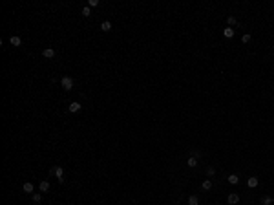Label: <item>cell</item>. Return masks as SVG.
Wrapping results in <instances>:
<instances>
[{
	"label": "cell",
	"mask_w": 274,
	"mask_h": 205,
	"mask_svg": "<svg viewBox=\"0 0 274 205\" xmlns=\"http://www.w3.org/2000/svg\"><path fill=\"white\" fill-rule=\"evenodd\" d=\"M272 203H274V200L271 196H263L261 198V205H272Z\"/></svg>",
	"instance_id": "obj_16"
},
{
	"label": "cell",
	"mask_w": 274,
	"mask_h": 205,
	"mask_svg": "<svg viewBox=\"0 0 274 205\" xmlns=\"http://www.w3.org/2000/svg\"><path fill=\"white\" fill-rule=\"evenodd\" d=\"M9 44L15 46V48H18V46H22V39H20L18 35H11V37H9Z\"/></svg>",
	"instance_id": "obj_3"
},
{
	"label": "cell",
	"mask_w": 274,
	"mask_h": 205,
	"mask_svg": "<svg viewBox=\"0 0 274 205\" xmlns=\"http://www.w3.org/2000/svg\"><path fill=\"white\" fill-rule=\"evenodd\" d=\"M223 35L227 37V39H232V37H234V29H232L230 26H229V28H225V29H223Z\"/></svg>",
	"instance_id": "obj_12"
},
{
	"label": "cell",
	"mask_w": 274,
	"mask_h": 205,
	"mask_svg": "<svg viewBox=\"0 0 274 205\" xmlns=\"http://www.w3.org/2000/svg\"><path fill=\"white\" fill-rule=\"evenodd\" d=\"M241 42H243V44H247V42H250V35H249V33H245V35L241 37Z\"/></svg>",
	"instance_id": "obj_20"
},
{
	"label": "cell",
	"mask_w": 274,
	"mask_h": 205,
	"mask_svg": "<svg viewBox=\"0 0 274 205\" xmlns=\"http://www.w3.org/2000/svg\"><path fill=\"white\" fill-rule=\"evenodd\" d=\"M80 108H82V105H80V102H70V106H68V110H70L71 114H77V112L80 110Z\"/></svg>",
	"instance_id": "obj_5"
},
{
	"label": "cell",
	"mask_w": 274,
	"mask_h": 205,
	"mask_svg": "<svg viewBox=\"0 0 274 205\" xmlns=\"http://www.w3.org/2000/svg\"><path fill=\"white\" fill-rule=\"evenodd\" d=\"M187 165H188L190 168H194V167H197V158H194V156H190V158L187 159Z\"/></svg>",
	"instance_id": "obj_11"
},
{
	"label": "cell",
	"mask_w": 274,
	"mask_h": 205,
	"mask_svg": "<svg viewBox=\"0 0 274 205\" xmlns=\"http://www.w3.org/2000/svg\"><path fill=\"white\" fill-rule=\"evenodd\" d=\"M188 205H199V198H197L196 194L188 196Z\"/></svg>",
	"instance_id": "obj_13"
},
{
	"label": "cell",
	"mask_w": 274,
	"mask_h": 205,
	"mask_svg": "<svg viewBox=\"0 0 274 205\" xmlns=\"http://www.w3.org/2000/svg\"><path fill=\"white\" fill-rule=\"evenodd\" d=\"M101 29L102 31H110V29H112V22H110V20H104V22L101 24Z\"/></svg>",
	"instance_id": "obj_14"
},
{
	"label": "cell",
	"mask_w": 274,
	"mask_h": 205,
	"mask_svg": "<svg viewBox=\"0 0 274 205\" xmlns=\"http://www.w3.org/2000/svg\"><path fill=\"white\" fill-rule=\"evenodd\" d=\"M258 183H259L258 178H256V176H250V178H249V181H247V185H249L250 189H254V187H258Z\"/></svg>",
	"instance_id": "obj_8"
},
{
	"label": "cell",
	"mask_w": 274,
	"mask_h": 205,
	"mask_svg": "<svg viewBox=\"0 0 274 205\" xmlns=\"http://www.w3.org/2000/svg\"><path fill=\"white\" fill-rule=\"evenodd\" d=\"M227 201H229V205H238L239 203V196L238 194H229V198H227Z\"/></svg>",
	"instance_id": "obj_6"
},
{
	"label": "cell",
	"mask_w": 274,
	"mask_h": 205,
	"mask_svg": "<svg viewBox=\"0 0 274 205\" xmlns=\"http://www.w3.org/2000/svg\"><path fill=\"white\" fill-rule=\"evenodd\" d=\"M88 6H90V8H97V6H99V0H90V2H88Z\"/></svg>",
	"instance_id": "obj_22"
},
{
	"label": "cell",
	"mask_w": 274,
	"mask_h": 205,
	"mask_svg": "<svg viewBox=\"0 0 274 205\" xmlns=\"http://www.w3.org/2000/svg\"><path fill=\"white\" fill-rule=\"evenodd\" d=\"M22 190L26 194H33V190H35V187H33V183L31 181H26L24 185H22Z\"/></svg>",
	"instance_id": "obj_4"
},
{
	"label": "cell",
	"mask_w": 274,
	"mask_h": 205,
	"mask_svg": "<svg viewBox=\"0 0 274 205\" xmlns=\"http://www.w3.org/2000/svg\"><path fill=\"white\" fill-rule=\"evenodd\" d=\"M42 57L44 59H53L55 57V50H53V48H46V50L42 51Z\"/></svg>",
	"instance_id": "obj_7"
},
{
	"label": "cell",
	"mask_w": 274,
	"mask_h": 205,
	"mask_svg": "<svg viewBox=\"0 0 274 205\" xmlns=\"http://www.w3.org/2000/svg\"><path fill=\"white\" fill-rule=\"evenodd\" d=\"M82 15H84V17H90L92 15V8H90V6H84V8H82Z\"/></svg>",
	"instance_id": "obj_18"
},
{
	"label": "cell",
	"mask_w": 274,
	"mask_h": 205,
	"mask_svg": "<svg viewBox=\"0 0 274 205\" xmlns=\"http://www.w3.org/2000/svg\"><path fill=\"white\" fill-rule=\"evenodd\" d=\"M38 190L40 192H48V190H50V181H40V185H38Z\"/></svg>",
	"instance_id": "obj_9"
},
{
	"label": "cell",
	"mask_w": 274,
	"mask_h": 205,
	"mask_svg": "<svg viewBox=\"0 0 274 205\" xmlns=\"http://www.w3.org/2000/svg\"><path fill=\"white\" fill-rule=\"evenodd\" d=\"M31 200L35 201V203H38V201H42V192H35V194H33V198H31Z\"/></svg>",
	"instance_id": "obj_17"
},
{
	"label": "cell",
	"mask_w": 274,
	"mask_h": 205,
	"mask_svg": "<svg viewBox=\"0 0 274 205\" xmlns=\"http://www.w3.org/2000/svg\"><path fill=\"white\" fill-rule=\"evenodd\" d=\"M227 180H229L230 185H238V183H239V176H238V174H230Z\"/></svg>",
	"instance_id": "obj_10"
},
{
	"label": "cell",
	"mask_w": 274,
	"mask_h": 205,
	"mask_svg": "<svg viewBox=\"0 0 274 205\" xmlns=\"http://www.w3.org/2000/svg\"><path fill=\"white\" fill-rule=\"evenodd\" d=\"M214 174H216V168L214 167H208L207 168V176H214Z\"/></svg>",
	"instance_id": "obj_21"
},
{
	"label": "cell",
	"mask_w": 274,
	"mask_h": 205,
	"mask_svg": "<svg viewBox=\"0 0 274 205\" xmlns=\"http://www.w3.org/2000/svg\"><path fill=\"white\" fill-rule=\"evenodd\" d=\"M216 205H217V203H216Z\"/></svg>",
	"instance_id": "obj_24"
},
{
	"label": "cell",
	"mask_w": 274,
	"mask_h": 205,
	"mask_svg": "<svg viewBox=\"0 0 274 205\" xmlns=\"http://www.w3.org/2000/svg\"><path fill=\"white\" fill-rule=\"evenodd\" d=\"M192 156H194V158H201V152L199 150H192Z\"/></svg>",
	"instance_id": "obj_23"
},
{
	"label": "cell",
	"mask_w": 274,
	"mask_h": 205,
	"mask_svg": "<svg viewBox=\"0 0 274 205\" xmlns=\"http://www.w3.org/2000/svg\"><path fill=\"white\" fill-rule=\"evenodd\" d=\"M60 84H62V88H64L66 92H70L71 88H73V79L70 77V75H64V77L60 79Z\"/></svg>",
	"instance_id": "obj_1"
},
{
	"label": "cell",
	"mask_w": 274,
	"mask_h": 205,
	"mask_svg": "<svg viewBox=\"0 0 274 205\" xmlns=\"http://www.w3.org/2000/svg\"><path fill=\"white\" fill-rule=\"evenodd\" d=\"M201 189H203V190H210V189H212V181H210V180H205V181L201 183Z\"/></svg>",
	"instance_id": "obj_15"
},
{
	"label": "cell",
	"mask_w": 274,
	"mask_h": 205,
	"mask_svg": "<svg viewBox=\"0 0 274 205\" xmlns=\"http://www.w3.org/2000/svg\"><path fill=\"white\" fill-rule=\"evenodd\" d=\"M227 22H229V26H230V28H232V26L236 24V17H232V15H229V17H227Z\"/></svg>",
	"instance_id": "obj_19"
},
{
	"label": "cell",
	"mask_w": 274,
	"mask_h": 205,
	"mask_svg": "<svg viewBox=\"0 0 274 205\" xmlns=\"http://www.w3.org/2000/svg\"><path fill=\"white\" fill-rule=\"evenodd\" d=\"M50 172L57 176V180H59V181H62V180H64V168H62V167H53Z\"/></svg>",
	"instance_id": "obj_2"
}]
</instances>
